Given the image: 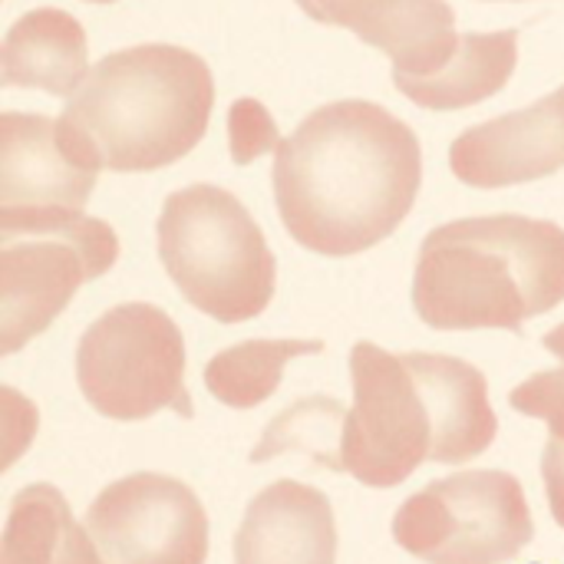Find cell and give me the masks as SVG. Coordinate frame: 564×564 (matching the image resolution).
Returning a JSON list of instances; mask_svg holds the SVG:
<instances>
[{
  "label": "cell",
  "instance_id": "obj_7",
  "mask_svg": "<svg viewBox=\"0 0 564 564\" xmlns=\"http://www.w3.org/2000/svg\"><path fill=\"white\" fill-rule=\"evenodd\" d=\"M76 380L109 420L132 423L159 410L192 416L182 330L152 304H119L93 321L76 347Z\"/></svg>",
  "mask_w": 564,
  "mask_h": 564
},
{
  "label": "cell",
  "instance_id": "obj_14",
  "mask_svg": "<svg viewBox=\"0 0 564 564\" xmlns=\"http://www.w3.org/2000/svg\"><path fill=\"white\" fill-rule=\"evenodd\" d=\"M3 86L73 96L89 76L86 30L56 7L23 13L3 36Z\"/></svg>",
  "mask_w": 564,
  "mask_h": 564
},
{
  "label": "cell",
  "instance_id": "obj_5",
  "mask_svg": "<svg viewBox=\"0 0 564 564\" xmlns=\"http://www.w3.org/2000/svg\"><path fill=\"white\" fill-rule=\"evenodd\" d=\"M159 258L178 294L218 324L251 321L274 297V254L248 208L218 185H188L165 198Z\"/></svg>",
  "mask_w": 564,
  "mask_h": 564
},
{
  "label": "cell",
  "instance_id": "obj_10",
  "mask_svg": "<svg viewBox=\"0 0 564 564\" xmlns=\"http://www.w3.org/2000/svg\"><path fill=\"white\" fill-rule=\"evenodd\" d=\"M449 162L459 182L506 188L555 175L564 169V86L529 109L466 129Z\"/></svg>",
  "mask_w": 564,
  "mask_h": 564
},
{
  "label": "cell",
  "instance_id": "obj_19",
  "mask_svg": "<svg viewBox=\"0 0 564 564\" xmlns=\"http://www.w3.org/2000/svg\"><path fill=\"white\" fill-rule=\"evenodd\" d=\"M509 403L535 420H545L552 436L542 453V479L555 522L564 529V370H545L519 383Z\"/></svg>",
  "mask_w": 564,
  "mask_h": 564
},
{
  "label": "cell",
  "instance_id": "obj_12",
  "mask_svg": "<svg viewBox=\"0 0 564 564\" xmlns=\"http://www.w3.org/2000/svg\"><path fill=\"white\" fill-rule=\"evenodd\" d=\"M99 169L83 162L59 122L36 112L0 116V208H76L89 202Z\"/></svg>",
  "mask_w": 564,
  "mask_h": 564
},
{
  "label": "cell",
  "instance_id": "obj_20",
  "mask_svg": "<svg viewBox=\"0 0 564 564\" xmlns=\"http://www.w3.org/2000/svg\"><path fill=\"white\" fill-rule=\"evenodd\" d=\"M228 139H231V159L238 165L254 162L258 155L281 149V132L271 119V112L258 99H238L228 112Z\"/></svg>",
  "mask_w": 564,
  "mask_h": 564
},
{
  "label": "cell",
  "instance_id": "obj_17",
  "mask_svg": "<svg viewBox=\"0 0 564 564\" xmlns=\"http://www.w3.org/2000/svg\"><path fill=\"white\" fill-rule=\"evenodd\" d=\"M321 350V340H245L208 360L205 387L218 403L231 410H254L274 397L291 360Z\"/></svg>",
  "mask_w": 564,
  "mask_h": 564
},
{
  "label": "cell",
  "instance_id": "obj_2",
  "mask_svg": "<svg viewBox=\"0 0 564 564\" xmlns=\"http://www.w3.org/2000/svg\"><path fill=\"white\" fill-rule=\"evenodd\" d=\"M354 410L344 420L340 469L370 489L406 482L426 459L463 466L496 440L482 370L459 357L350 350Z\"/></svg>",
  "mask_w": 564,
  "mask_h": 564
},
{
  "label": "cell",
  "instance_id": "obj_21",
  "mask_svg": "<svg viewBox=\"0 0 564 564\" xmlns=\"http://www.w3.org/2000/svg\"><path fill=\"white\" fill-rule=\"evenodd\" d=\"M542 344H545V350H552V354L564 364V324L562 327H555V330H549Z\"/></svg>",
  "mask_w": 564,
  "mask_h": 564
},
{
  "label": "cell",
  "instance_id": "obj_6",
  "mask_svg": "<svg viewBox=\"0 0 564 564\" xmlns=\"http://www.w3.org/2000/svg\"><path fill=\"white\" fill-rule=\"evenodd\" d=\"M116 258V231L76 208H0V350L43 334Z\"/></svg>",
  "mask_w": 564,
  "mask_h": 564
},
{
  "label": "cell",
  "instance_id": "obj_18",
  "mask_svg": "<svg viewBox=\"0 0 564 564\" xmlns=\"http://www.w3.org/2000/svg\"><path fill=\"white\" fill-rule=\"evenodd\" d=\"M344 410L340 403L334 400H304L291 410H284L271 426L268 433L261 436V443L254 446L251 453V463H264V459H274L281 453H291V449H304L311 453L314 459H321L324 466L337 469L340 473V459L334 453H327L324 443L334 440V430L340 433L344 430Z\"/></svg>",
  "mask_w": 564,
  "mask_h": 564
},
{
  "label": "cell",
  "instance_id": "obj_3",
  "mask_svg": "<svg viewBox=\"0 0 564 564\" xmlns=\"http://www.w3.org/2000/svg\"><path fill=\"white\" fill-rule=\"evenodd\" d=\"M212 106L215 83L202 56L142 43L102 56L56 122L69 149L93 169L152 172L202 142Z\"/></svg>",
  "mask_w": 564,
  "mask_h": 564
},
{
  "label": "cell",
  "instance_id": "obj_15",
  "mask_svg": "<svg viewBox=\"0 0 564 564\" xmlns=\"http://www.w3.org/2000/svg\"><path fill=\"white\" fill-rule=\"evenodd\" d=\"M519 30L463 33L453 59L433 76H393L397 89L423 109H466L496 96L516 73Z\"/></svg>",
  "mask_w": 564,
  "mask_h": 564
},
{
  "label": "cell",
  "instance_id": "obj_1",
  "mask_svg": "<svg viewBox=\"0 0 564 564\" xmlns=\"http://www.w3.org/2000/svg\"><path fill=\"white\" fill-rule=\"evenodd\" d=\"M423 182L416 132L367 99L311 112L278 149L274 202L297 245L360 254L397 231Z\"/></svg>",
  "mask_w": 564,
  "mask_h": 564
},
{
  "label": "cell",
  "instance_id": "obj_11",
  "mask_svg": "<svg viewBox=\"0 0 564 564\" xmlns=\"http://www.w3.org/2000/svg\"><path fill=\"white\" fill-rule=\"evenodd\" d=\"M317 23L354 30L393 59V76H433L459 50L446 0H297Z\"/></svg>",
  "mask_w": 564,
  "mask_h": 564
},
{
  "label": "cell",
  "instance_id": "obj_4",
  "mask_svg": "<svg viewBox=\"0 0 564 564\" xmlns=\"http://www.w3.org/2000/svg\"><path fill=\"white\" fill-rule=\"evenodd\" d=\"M564 301V228L525 215H482L426 235L413 307L436 330H512Z\"/></svg>",
  "mask_w": 564,
  "mask_h": 564
},
{
  "label": "cell",
  "instance_id": "obj_13",
  "mask_svg": "<svg viewBox=\"0 0 564 564\" xmlns=\"http://www.w3.org/2000/svg\"><path fill=\"white\" fill-rule=\"evenodd\" d=\"M337 525L330 499L281 479L251 499L235 535V564H334Z\"/></svg>",
  "mask_w": 564,
  "mask_h": 564
},
{
  "label": "cell",
  "instance_id": "obj_22",
  "mask_svg": "<svg viewBox=\"0 0 564 564\" xmlns=\"http://www.w3.org/2000/svg\"><path fill=\"white\" fill-rule=\"evenodd\" d=\"M89 3H112V0H89Z\"/></svg>",
  "mask_w": 564,
  "mask_h": 564
},
{
  "label": "cell",
  "instance_id": "obj_16",
  "mask_svg": "<svg viewBox=\"0 0 564 564\" xmlns=\"http://www.w3.org/2000/svg\"><path fill=\"white\" fill-rule=\"evenodd\" d=\"M0 564H102V555L89 532L73 522L59 489L36 482L10 502Z\"/></svg>",
  "mask_w": 564,
  "mask_h": 564
},
{
  "label": "cell",
  "instance_id": "obj_8",
  "mask_svg": "<svg viewBox=\"0 0 564 564\" xmlns=\"http://www.w3.org/2000/svg\"><path fill=\"white\" fill-rule=\"evenodd\" d=\"M535 535L522 482L499 469L456 473L410 496L393 539L426 564H502Z\"/></svg>",
  "mask_w": 564,
  "mask_h": 564
},
{
  "label": "cell",
  "instance_id": "obj_9",
  "mask_svg": "<svg viewBox=\"0 0 564 564\" xmlns=\"http://www.w3.org/2000/svg\"><path fill=\"white\" fill-rule=\"evenodd\" d=\"M86 532L102 564H205L208 519L198 496L159 473H135L96 496Z\"/></svg>",
  "mask_w": 564,
  "mask_h": 564
}]
</instances>
